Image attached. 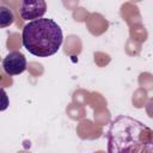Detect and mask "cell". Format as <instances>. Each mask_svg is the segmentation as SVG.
Returning a JSON list of instances; mask_svg holds the SVG:
<instances>
[{
	"label": "cell",
	"mask_w": 153,
	"mask_h": 153,
	"mask_svg": "<svg viewBox=\"0 0 153 153\" xmlns=\"http://www.w3.org/2000/svg\"><path fill=\"white\" fill-rule=\"evenodd\" d=\"M105 137L110 153L153 152V130L126 115H120L110 122Z\"/></svg>",
	"instance_id": "cell-1"
},
{
	"label": "cell",
	"mask_w": 153,
	"mask_h": 153,
	"mask_svg": "<svg viewBox=\"0 0 153 153\" xmlns=\"http://www.w3.org/2000/svg\"><path fill=\"white\" fill-rule=\"evenodd\" d=\"M24 48L38 57H48L57 53L63 35L60 25L49 18L30 20L24 25L22 32Z\"/></svg>",
	"instance_id": "cell-2"
},
{
	"label": "cell",
	"mask_w": 153,
	"mask_h": 153,
	"mask_svg": "<svg viewBox=\"0 0 153 153\" xmlns=\"http://www.w3.org/2000/svg\"><path fill=\"white\" fill-rule=\"evenodd\" d=\"M47 12L45 0H22L19 13L25 20H35L42 18Z\"/></svg>",
	"instance_id": "cell-3"
},
{
	"label": "cell",
	"mask_w": 153,
	"mask_h": 153,
	"mask_svg": "<svg viewBox=\"0 0 153 153\" xmlns=\"http://www.w3.org/2000/svg\"><path fill=\"white\" fill-rule=\"evenodd\" d=\"M2 68L8 75H19L26 69V57L20 51H11L4 57Z\"/></svg>",
	"instance_id": "cell-4"
},
{
	"label": "cell",
	"mask_w": 153,
	"mask_h": 153,
	"mask_svg": "<svg viewBox=\"0 0 153 153\" xmlns=\"http://www.w3.org/2000/svg\"><path fill=\"white\" fill-rule=\"evenodd\" d=\"M13 22H14L13 12L5 6H0V27L4 29L6 26H10L11 24H13Z\"/></svg>",
	"instance_id": "cell-5"
}]
</instances>
